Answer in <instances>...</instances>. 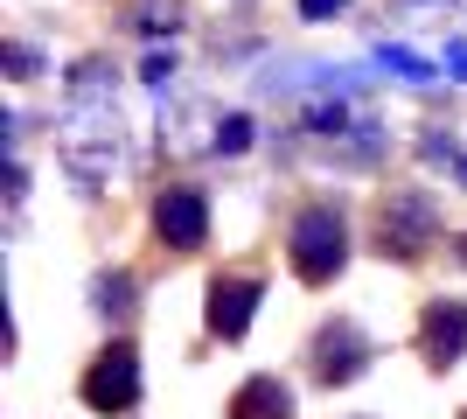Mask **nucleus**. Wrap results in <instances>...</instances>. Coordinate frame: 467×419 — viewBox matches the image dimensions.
<instances>
[{
	"label": "nucleus",
	"mask_w": 467,
	"mask_h": 419,
	"mask_svg": "<svg viewBox=\"0 0 467 419\" xmlns=\"http://www.w3.org/2000/svg\"><path fill=\"white\" fill-rule=\"evenodd\" d=\"M307 371L314 384H328V392H342V384H356L363 371H370V336L356 329V321H321L314 329V350H307Z\"/></svg>",
	"instance_id": "4"
},
{
	"label": "nucleus",
	"mask_w": 467,
	"mask_h": 419,
	"mask_svg": "<svg viewBox=\"0 0 467 419\" xmlns=\"http://www.w3.org/2000/svg\"><path fill=\"white\" fill-rule=\"evenodd\" d=\"M140 28H182V7L175 0H147V7H140Z\"/></svg>",
	"instance_id": "12"
},
{
	"label": "nucleus",
	"mask_w": 467,
	"mask_h": 419,
	"mask_svg": "<svg viewBox=\"0 0 467 419\" xmlns=\"http://www.w3.org/2000/svg\"><path fill=\"white\" fill-rule=\"evenodd\" d=\"M140 78H147V84H154V91H161V84L175 78V57H161V49H154V57L140 63Z\"/></svg>",
	"instance_id": "14"
},
{
	"label": "nucleus",
	"mask_w": 467,
	"mask_h": 419,
	"mask_svg": "<svg viewBox=\"0 0 467 419\" xmlns=\"http://www.w3.org/2000/svg\"><path fill=\"white\" fill-rule=\"evenodd\" d=\"M210 147H216V154H244V147H252V120H244V112H231V120H216Z\"/></svg>",
	"instance_id": "11"
},
{
	"label": "nucleus",
	"mask_w": 467,
	"mask_h": 419,
	"mask_svg": "<svg viewBox=\"0 0 467 419\" xmlns=\"http://www.w3.org/2000/svg\"><path fill=\"white\" fill-rule=\"evenodd\" d=\"M377 63H384L390 78H405V84H426L432 78V63L419 57V49H377Z\"/></svg>",
	"instance_id": "10"
},
{
	"label": "nucleus",
	"mask_w": 467,
	"mask_h": 419,
	"mask_svg": "<svg viewBox=\"0 0 467 419\" xmlns=\"http://www.w3.org/2000/svg\"><path fill=\"white\" fill-rule=\"evenodd\" d=\"M133 287H140V279L126 273V266L105 273V279H98V315H119V321H126V315H133Z\"/></svg>",
	"instance_id": "9"
},
{
	"label": "nucleus",
	"mask_w": 467,
	"mask_h": 419,
	"mask_svg": "<svg viewBox=\"0 0 467 419\" xmlns=\"http://www.w3.org/2000/svg\"><path fill=\"white\" fill-rule=\"evenodd\" d=\"M419 350H426L432 371H447V363L467 357V300H426V315H419Z\"/></svg>",
	"instance_id": "7"
},
{
	"label": "nucleus",
	"mask_w": 467,
	"mask_h": 419,
	"mask_svg": "<svg viewBox=\"0 0 467 419\" xmlns=\"http://www.w3.org/2000/svg\"><path fill=\"white\" fill-rule=\"evenodd\" d=\"M461 182H467V154H461Z\"/></svg>",
	"instance_id": "17"
},
{
	"label": "nucleus",
	"mask_w": 467,
	"mask_h": 419,
	"mask_svg": "<svg viewBox=\"0 0 467 419\" xmlns=\"http://www.w3.org/2000/svg\"><path fill=\"white\" fill-rule=\"evenodd\" d=\"M447 259H453V266H467V238H453V245H447Z\"/></svg>",
	"instance_id": "16"
},
{
	"label": "nucleus",
	"mask_w": 467,
	"mask_h": 419,
	"mask_svg": "<svg viewBox=\"0 0 467 419\" xmlns=\"http://www.w3.org/2000/svg\"><path fill=\"white\" fill-rule=\"evenodd\" d=\"M258 294H265V279H258L252 266L216 273L210 279V300H202V329H210L216 342H237L244 329H252V315H258Z\"/></svg>",
	"instance_id": "5"
},
{
	"label": "nucleus",
	"mask_w": 467,
	"mask_h": 419,
	"mask_svg": "<svg viewBox=\"0 0 467 419\" xmlns=\"http://www.w3.org/2000/svg\"><path fill=\"white\" fill-rule=\"evenodd\" d=\"M231 419H293V392H286V378H273V371L244 378V384L231 392Z\"/></svg>",
	"instance_id": "8"
},
{
	"label": "nucleus",
	"mask_w": 467,
	"mask_h": 419,
	"mask_svg": "<svg viewBox=\"0 0 467 419\" xmlns=\"http://www.w3.org/2000/svg\"><path fill=\"white\" fill-rule=\"evenodd\" d=\"M342 7H349V0H300V15H307V21H335Z\"/></svg>",
	"instance_id": "15"
},
{
	"label": "nucleus",
	"mask_w": 467,
	"mask_h": 419,
	"mask_svg": "<svg viewBox=\"0 0 467 419\" xmlns=\"http://www.w3.org/2000/svg\"><path fill=\"white\" fill-rule=\"evenodd\" d=\"M432 238H440V203L432 189H384L377 196V252L398 266L426 259Z\"/></svg>",
	"instance_id": "2"
},
{
	"label": "nucleus",
	"mask_w": 467,
	"mask_h": 419,
	"mask_svg": "<svg viewBox=\"0 0 467 419\" xmlns=\"http://www.w3.org/2000/svg\"><path fill=\"white\" fill-rule=\"evenodd\" d=\"M7 78H36V49L28 42H7Z\"/></svg>",
	"instance_id": "13"
},
{
	"label": "nucleus",
	"mask_w": 467,
	"mask_h": 419,
	"mask_svg": "<svg viewBox=\"0 0 467 419\" xmlns=\"http://www.w3.org/2000/svg\"><path fill=\"white\" fill-rule=\"evenodd\" d=\"M286 266L293 279H307V287H328L342 266H349V217H342V203L314 196L293 210L286 224Z\"/></svg>",
	"instance_id": "1"
},
{
	"label": "nucleus",
	"mask_w": 467,
	"mask_h": 419,
	"mask_svg": "<svg viewBox=\"0 0 467 419\" xmlns=\"http://www.w3.org/2000/svg\"><path fill=\"white\" fill-rule=\"evenodd\" d=\"M154 238L168 252H202L210 245V196L195 182H168L154 196Z\"/></svg>",
	"instance_id": "6"
},
{
	"label": "nucleus",
	"mask_w": 467,
	"mask_h": 419,
	"mask_svg": "<svg viewBox=\"0 0 467 419\" xmlns=\"http://www.w3.org/2000/svg\"><path fill=\"white\" fill-rule=\"evenodd\" d=\"M78 399L91 405V413L119 419V413H133L140 405V350L133 342H105L91 357V371L78 378Z\"/></svg>",
	"instance_id": "3"
}]
</instances>
